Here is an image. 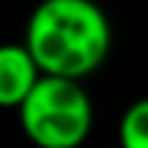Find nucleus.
Masks as SVG:
<instances>
[{
	"label": "nucleus",
	"mask_w": 148,
	"mask_h": 148,
	"mask_svg": "<svg viewBox=\"0 0 148 148\" xmlns=\"http://www.w3.org/2000/svg\"><path fill=\"white\" fill-rule=\"evenodd\" d=\"M25 47L44 74L82 82L107 60L112 27L93 0H41L27 19Z\"/></svg>",
	"instance_id": "nucleus-1"
},
{
	"label": "nucleus",
	"mask_w": 148,
	"mask_h": 148,
	"mask_svg": "<svg viewBox=\"0 0 148 148\" xmlns=\"http://www.w3.org/2000/svg\"><path fill=\"white\" fill-rule=\"evenodd\" d=\"M19 126L36 148H79L93 129V104L79 79L44 74L22 101Z\"/></svg>",
	"instance_id": "nucleus-2"
},
{
	"label": "nucleus",
	"mask_w": 148,
	"mask_h": 148,
	"mask_svg": "<svg viewBox=\"0 0 148 148\" xmlns=\"http://www.w3.org/2000/svg\"><path fill=\"white\" fill-rule=\"evenodd\" d=\"M44 71L33 52L22 44H5L0 49V104L5 110H19L22 101L41 82Z\"/></svg>",
	"instance_id": "nucleus-3"
},
{
	"label": "nucleus",
	"mask_w": 148,
	"mask_h": 148,
	"mask_svg": "<svg viewBox=\"0 0 148 148\" xmlns=\"http://www.w3.org/2000/svg\"><path fill=\"white\" fill-rule=\"evenodd\" d=\"M118 145L148 148V96L132 101L123 110L121 121H118Z\"/></svg>",
	"instance_id": "nucleus-4"
}]
</instances>
